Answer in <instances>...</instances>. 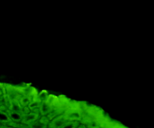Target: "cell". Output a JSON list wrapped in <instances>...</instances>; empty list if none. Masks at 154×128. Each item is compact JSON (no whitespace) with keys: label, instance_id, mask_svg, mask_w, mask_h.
Masks as SVG:
<instances>
[{"label":"cell","instance_id":"9","mask_svg":"<svg viewBox=\"0 0 154 128\" xmlns=\"http://www.w3.org/2000/svg\"><path fill=\"white\" fill-rule=\"evenodd\" d=\"M77 128H87V126H86L85 125L82 124V123H80V124L77 126Z\"/></svg>","mask_w":154,"mask_h":128},{"label":"cell","instance_id":"10","mask_svg":"<svg viewBox=\"0 0 154 128\" xmlns=\"http://www.w3.org/2000/svg\"><path fill=\"white\" fill-rule=\"evenodd\" d=\"M0 128H14V127H12V126H8V125H2V126H0Z\"/></svg>","mask_w":154,"mask_h":128},{"label":"cell","instance_id":"8","mask_svg":"<svg viewBox=\"0 0 154 128\" xmlns=\"http://www.w3.org/2000/svg\"><path fill=\"white\" fill-rule=\"evenodd\" d=\"M79 124L78 121H66L61 128H77Z\"/></svg>","mask_w":154,"mask_h":128},{"label":"cell","instance_id":"7","mask_svg":"<svg viewBox=\"0 0 154 128\" xmlns=\"http://www.w3.org/2000/svg\"><path fill=\"white\" fill-rule=\"evenodd\" d=\"M29 128H47L48 127V125L44 124L43 123L40 121V120L38 119L37 120H35V122H33L32 123H31L30 125H29Z\"/></svg>","mask_w":154,"mask_h":128},{"label":"cell","instance_id":"1","mask_svg":"<svg viewBox=\"0 0 154 128\" xmlns=\"http://www.w3.org/2000/svg\"><path fill=\"white\" fill-rule=\"evenodd\" d=\"M83 112L80 109L79 106H71L63 113L65 120L66 121H78L81 120Z\"/></svg>","mask_w":154,"mask_h":128},{"label":"cell","instance_id":"6","mask_svg":"<svg viewBox=\"0 0 154 128\" xmlns=\"http://www.w3.org/2000/svg\"><path fill=\"white\" fill-rule=\"evenodd\" d=\"M10 121L11 119L7 111H5L4 110H0V123H2L3 124H7Z\"/></svg>","mask_w":154,"mask_h":128},{"label":"cell","instance_id":"2","mask_svg":"<svg viewBox=\"0 0 154 128\" xmlns=\"http://www.w3.org/2000/svg\"><path fill=\"white\" fill-rule=\"evenodd\" d=\"M38 118H39V114L32 112V111H30V112L27 113V114H23L21 123L29 126V125H30L31 123H32L33 122L37 120Z\"/></svg>","mask_w":154,"mask_h":128},{"label":"cell","instance_id":"5","mask_svg":"<svg viewBox=\"0 0 154 128\" xmlns=\"http://www.w3.org/2000/svg\"><path fill=\"white\" fill-rule=\"evenodd\" d=\"M8 114L11 119V121L13 122H21L23 114L13 111H8Z\"/></svg>","mask_w":154,"mask_h":128},{"label":"cell","instance_id":"3","mask_svg":"<svg viewBox=\"0 0 154 128\" xmlns=\"http://www.w3.org/2000/svg\"><path fill=\"white\" fill-rule=\"evenodd\" d=\"M66 122V120H65L64 117H63V114H60V115L57 116L55 118H54L53 120H51L50 121L49 124H48V127L49 128H61L63 126L65 123Z\"/></svg>","mask_w":154,"mask_h":128},{"label":"cell","instance_id":"4","mask_svg":"<svg viewBox=\"0 0 154 128\" xmlns=\"http://www.w3.org/2000/svg\"><path fill=\"white\" fill-rule=\"evenodd\" d=\"M53 110H54V108H53V106L51 105V104H50L48 102H44L40 105L38 111L42 116H47Z\"/></svg>","mask_w":154,"mask_h":128}]
</instances>
